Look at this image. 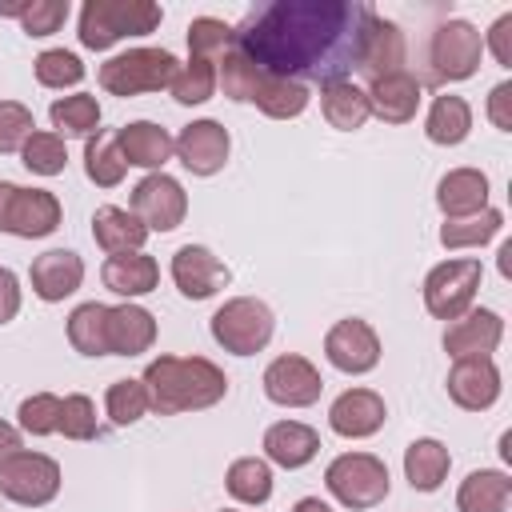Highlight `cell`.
I'll list each match as a JSON object with an SVG mask.
<instances>
[{"mask_svg":"<svg viewBox=\"0 0 512 512\" xmlns=\"http://www.w3.org/2000/svg\"><path fill=\"white\" fill-rule=\"evenodd\" d=\"M264 116L272 120H296L304 108H308V88L296 84V80H280V76H264L260 88H256V100H252Z\"/></svg>","mask_w":512,"mask_h":512,"instance_id":"8d00e7d4","label":"cell"},{"mask_svg":"<svg viewBox=\"0 0 512 512\" xmlns=\"http://www.w3.org/2000/svg\"><path fill=\"white\" fill-rule=\"evenodd\" d=\"M480 260L472 256H452L444 264H436L428 276H424V308L436 316V320H456L472 308L476 292H480Z\"/></svg>","mask_w":512,"mask_h":512,"instance_id":"ba28073f","label":"cell"},{"mask_svg":"<svg viewBox=\"0 0 512 512\" xmlns=\"http://www.w3.org/2000/svg\"><path fill=\"white\" fill-rule=\"evenodd\" d=\"M324 488L352 512H368L388 500V464L372 452H344L324 468Z\"/></svg>","mask_w":512,"mask_h":512,"instance_id":"5b68a950","label":"cell"},{"mask_svg":"<svg viewBox=\"0 0 512 512\" xmlns=\"http://www.w3.org/2000/svg\"><path fill=\"white\" fill-rule=\"evenodd\" d=\"M84 172L96 188H116L128 172V160L116 144V132H92L84 140Z\"/></svg>","mask_w":512,"mask_h":512,"instance_id":"1f68e13d","label":"cell"},{"mask_svg":"<svg viewBox=\"0 0 512 512\" xmlns=\"http://www.w3.org/2000/svg\"><path fill=\"white\" fill-rule=\"evenodd\" d=\"M320 112H324V120H328L332 128H340V132H356V128H364V120L372 116L368 92H364L356 80H332V84H324V88H320Z\"/></svg>","mask_w":512,"mask_h":512,"instance_id":"83f0119b","label":"cell"},{"mask_svg":"<svg viewBox=\"0 0 512 512\" xmlns=\"http://www.w3.org/2000/svg\"><path fill=\"white\" fill-rule=\"evenodd\" d=\"M276 316L256 296H232L212 312V340L232 356H256L268 348Z\"/></svg>","mask_w":512,"mask_h":512,"instance_id":"8992f818","label":"cell"},{"mask_svg":"<svg viewBox=\"0 0 512 512\" xmlns=\"http://www.w3.org/2000/svg\"><path fill=\"white\" fill-rule=\"evenodd\" d=\"M224 488L240 504H268V496H272V468H268V460H260V456L232 460L228 476H224Z\"/></svg>","mask_w":512,"mask_h":512,"instance_id":"e575fe53","label":"cell"},{"mask_svg":"<svg viewBox=\"0 0 512 512\" xmlns=\"http://www.w3.org/2000/svg\"><path fill=\"white\" fill-rule=\"evenodd\" d=\"M500 340H504V320L492 308H468L464 316L448 320V328H444V352L452 360L492 356Z\"/></svg>","mask_w":512,"mask_h":512,"instance_id":"2e32d148","label":"cell"},{"mask_svg":"<svg viewBox=\"0 0 512 512\" xmlns=\"http://www.w3.org/2000/svg\"><path fill=\"white\" fill-rule=\"evenodd\" d=\"M172 280H176L180 296H188V300H208V296H216L220 288H228L232 272H228V264H224L212 248H204V244H180V248L172 252Z\"/></svg>","mask_w":512,"mask_h":512,"instance_id":"5bb4252c","label":"cell"},{"mask_svg":"<svg viewBox=\"0 0 512 512\" xmlns=\"http://www.w3.org/2000/svg\"><path fill=\"white\" fill-rule=\"evenodd\" d=\"M320 452V436L316 428L300 424V420H276L268 432H264V456L288 472L312 464V456Z\"/></svg>","mask_w":512,"mask_h":512,"instance_id":"d4e9b609","label":"cell"},{"mask_svg":"<svg viewBox=\"0 0 512 512\" xmlns=\"http://www.w3.org/2000/svg\"><path fill=\"white\" fill-rule=\"evenodd\" d=\"M60 200L48 188H20L12 180H0V232H12L20 240H40L60 228Z\"/></svg>","mask_w":512,"mask_h":512,"instance_id":"52a82bcc","label":"cell"},{"mask_svg":"<svg viewBox=\"0 0 512 512\" xmlns=\"http://www.w3.org/2000/svg\"><path fill=\"white\" fill-rule=\"evenodd\" d=\"M224 512H236V508H224Z\"/></svg>","mask_w":512,"mask_h":512,"instance_id":"db71d44e","label":"cell"},{"mask_svg":"<svg viewBox=\"0 0 512 512\" xmlns=\"http://www.w3.org/2000/svg\"><path fill=\"white\" fill-rule=\"evenodd\" d=\"M488 48L500 60V68H512V12H504L492 28H488Z\"/></svg>","mask_w":512,"mask_h":512,"instance_id":"681fc988","label":"cell"},{"mask_svg":"<svg viewBox=\"0 0 512 512\" xmlns=\"http://www.w3.org/2000/svg\"><path fill=\"white\" fill-rule=\"evenodd\" d=\"M60 492V464L44 452H16L0 464V496L24 508H44Z\"/></svg>","mask_w":512,"mask_h":512,"instance_id":"30bf717a","label":"cell"},{"mask_svg":"<svg viewBox=\"0 0 512 512\" xmlns=\"http://www.w3.org/2000/svg\"><path fill=\"white\" fill-rule=\"evenodd\" d=\"M324 356L332 368L348 372V376H364L380 364V336L368 320L360 316H348V320H336L324 336Z\"/></svg>","mask_w":512,"mask_h":512,"instance_id":"7c38bea8","label":"cell"},{"mask_svg":"<svg viewBox=\"0 0 512 512\" xmlns=\"http://www.w3.org/2000/svg\"><path fill=\"white\" fill-rule=\"evenodd\" d=\"M68 344L80 356H108V304H80L68 316Z\"/></svg>","mask_w":512,"mask_h":512,"instance_id":"d6a6232c","label":"cell"},{"mask_svg":"<svg viewBox=\"0 0 512 512\" xmlns=\"http://www.w3.org/2000/svg\"><path fill=\"white\" fill-rule=\"evenodd\" d=\"M60 404H64V400L52 396V392H36V396L20 400V408H16L20 428L32 432V436H52V432H60Z\"/></svg>","mask_w":512,"mask_h":512,"instance_id":"ee69618b","label":"cell"},{"mask_svg":"<svg viewBox=\"0 0 512 512\" xmlns=\"http://www.w3.org/2000/svg\"><path fill=\"white\" fill-rule=\"evenodd\" d=\"M480 56H484V36L476 32V24H468V20L436 24V32L428 40L432 80H468V76H476Z\"/></svg>","mask_w":512,"mask_h":512,"instance_id":"9c48e42d","label":"cell"},{"mask_svg":"<svg viewBox=\"0 0 512 512\" xmlns=\"http://www.w3.org/2000/svg\"><path fill=\"white\" fill-rule=\"evenodd\" d=\"M48 120H52V128H56L60 140H64V136H84V140H88L92 132H100V104H96V96H88V92L60 96V100H52Z\"/></svg>","mask_w":512,"mask_h":512,"instance_id":"836d02e7","label":"cell"},{"mask_svg":"<svg viewBox=\"0 0 512 512\" xmlns=\"http://www.w3.org/2000/svg\"><path fill=\"white\" fill-rule=\"evenodd\" d=\"M368 108L384 120V124H408L420 108V80L412 72H392L372 80L368 88Z\"/></svg>","mask_w":512,"mask_h":512,"instance_id":"603a6c76","label":"cell"},{"mask_svg":"<svg viewBox=\"0 0 512 512\" xmlns=\"http://www.w3.org/2000/svg\"><path fill=\"white\" fill-rule=\"evenodd\" d=\"M156 344V316L140 304L108 308V356H140Z\"/></svg>","mask_w":512,"mask_h":512,"instance_id":"7402d4cb","label":"cell"},{"mask_svg":"<svg viewBox=\"0 0 512 512\" xmlns=\"http://www.w3.org/2000/svg\"><path fill=\"white\" fill-rule=\"evenodd\" d=\"M372 20L376 12L364 0H272L232 28V44L264 76L324 88L360 72Z\"/></svg>","mask_w":512,"mask_h":512,"instance_id":"6da1fadb","label":"cell"},{"mask_svg":"<svg viewBox=\"0 0 512 512\" xmlns=\"http://www.w3.org/2000/svg\"><path fill=\"white\" fill-rule=\"evenodd\" d=\"M176 144V156L180 164L192 172V176H216L228 160V128L220 120H192L180 128V136L172 140Z\"/></svg>","mask_w":512,"mask_h":512,"instance_id":"9a60e30c","label":"cell"},{"mask_svg":"<svg viewBox=\"0 0 512 512\" xmlns=\"http://www.w3.org/2000/svg\"><path fill=\"white\" fill-rule=\"evenodd\" d=\"M16 452H24V448H20V432L0 420V464H8Z\"/></svg>","mask_w":512,"mask_h":512,"instance_id":"816d5d0a","label":"cell"},{"mask_svg":"<svg viewBox=\"0 0 512 512\" xmlns=\"http://www.w3.org/2000/svg\"><path fill=\"white\" fill-rule=\"evenodd\" d=\"M164 20L160 4L152 0H88L80 8V44L92 52L112 48L124 36H148Z\"/></svg>","mask_w":512,"mask_h":512,"instance_id":"3957f363","label":"cell"},{"mask_svg":"<svg viewBox=\"0 0 512 512\" xmlns=\"http://www.w3.org/2000/svg\"><path fill=\"white\" fill-rule=\"evenodd\" d=\"M508 500H512V480H508V472H496V468L468 472L456 492L460 512H504Z\"/></svg>","mask_w":512,"mask_h":512,"instance_id":"f1b7e54d","label":"cell"},{"mask_svg":"<svg viewBox=\"0 0 512 512\" xmlns=\"http://www.w3.org/2000/svg\"><path fill=\"white\" fill-rule=\"evenodd\" d=\"M400 64H404V32L392 20L376 16L372 32H368V44H364V56H360V76H368V84H372L380 76L404 72Z\"/></svg>","mask_w":512,"mask_h":512,"instance_id":"4316f807","label":"cell"},{"mask_svg":"<svg viewBox=\"0 0 512 512\" xmlns=\"http://www.w3.org/2000/svg\"><path fill=\"white\" fill-rule=\"evenodd\" d=\"M320 392H324V380L316 364L296 352H284L264 368V396L280 408H308L320 400Z\"/></svg>","mask_w":512,"mask_h":512,"instance_id":"4fadbf2b","label":"cell"},{"mask_svg":"<svg viewBox=\"0 0 512 512\" xmlns=\"http://www.w3.org/2000/svg\"><path fill=\"white\" fill-rule=\"evenodd\" d=\"M180 72V60L168 48H128L112 60L100 64V88L108 96H140V92H160L172 84Z\"/></svg>","mask_w":512,"mask_h":512,"instance_id":"277c9868","label":"cell"},{"mask_svg":"<svg viewBox=\"0 0 512 512\" xmlns=\"http://www.w3.org/2000/svg\"><path fill=\"white\" fill-rule=\"evenodd\" d=\"M260 80H264V72H260L236 44H232V48L220 56V64H216V88H224V96L236 100V104H252Z\"/></svg>","mask_w":512,"mask_h":512,"instance_id":"d590c367","label":"cell"},{"mask_svg":"<svg viewBox=\"0 0 512 512\" xmlns=\"http://www.w3.org/2000/svg\"><path fill=\"white\" fill-rule=\"evenodd\" d=\"M140 380L148 392V408H156L160 416L200 412L228 396L224 368H216L204 356H156Z\"/></svg>","mask_w":512,"mask_h":512,"instance_id":"7a4b0ae2","label":"cell"},{"mask_svg":"<svg viewBox=\"0 0 512 512\" xmlns=\"http://www.w3.org/2000/svg\"><path fill=\"white\" fill-rule=\"evenodd\" d=\"M104 408H108V420L116 428H128L136 424L144 412H148V392H144V380H112L108 384V396H104Z\"/></svg>","mask_w":512,"mask_h":512,"instance_id":"60d3db41","label":"cell"},{"mask_svg":"<svg viewBox=\"0 0 512 512\" xmlns=\"http://www.w3.org/2000/svg\"><path fill=\"white\" fill-rule=\"evenodd\" d=\"M500 228H504V212H500V208H484V212L464 216V220H444L440 244H444V248H480V244H488Z\"/></svg>","mask_w":512,"mask_h":512,"instance_id":"74e56055","label":"cell"},{"mask_svg":"<svg viewBox=\"0 0 512 512\" xmlns=\"http://www.w3.org/2000/svg\"><path fill=\"white\" fill-rule=\"evenodd\" d=\"M436 204L444 220H464L488 208V176L480 168H452L436 184Z\"/></svg>","mask_w":512,"mask_h":512,"instance_id":"ffe728a7","label":"cell"},{"mask_svg":"<svg viewBox=\"0 0 512 512\" xmlns=\"http://www.w3.org/2000/svg\"><path fill=\"white\" fill-rule=\"evenodd\" d=\"M20 312V280L12 268L0 264V324H8Z\"/></svg>","mask_w":512,"mask_h":512,"instance_id":"f907efd6","label":"cell"},{"mask_svg":"<svg viewBox=\"0 0 512 512\" xmlns=\"http://www.w3.org/2000/svg\"><path fill=\"white\" fill-rule=\"evenodd\" d=\"M28 280H32V292L44 304H60L64 296H72L84 284V260L72 248H48L32 260Z\"/></svg>","mask_w":512,"mask_h":512,"instance_id":"d6986e66","label":"cell"},{"mask_svg":"<svg viewBox=\"0 0 512 512\" xmlns=\"http://www.w3.org/2000/svg\"><path fill=\"white\" fill-rule=\"evenodd\" d=\"M388 420V408H384V396L372 392V388H348L332 400L328 408V424L336 436L344 440H364V436H376Z\"/></svg>","mask_w":512,"mask_h":512,"instance_id":"e0dca14e","label":"cell"},{"mask_svg":"<svg viewBox=\"0 0 512 512\" xmlns=\"http://www.w3.org/2000/svg\"><path fill=\"white\" fill-rule=\"evenodd\" d=\"M68 20V0H28L20 12V28L28 36H52Z\"/></svg>","mask_w":512,"mask_h":512,"instance_id":"7dc6e473","label":"cell"},{"mask_svg":"<svg viewBox=\"0 0 512 512\" xmlns=\"http://www.w3.org/2000/svg\"><path fill=\"white\" fill-rule=\"evenodd\" d=\"M36 132V120H32V108L20 104V100H0V156L8 152H20L24 140Z\"/></svg>","mask_w":512,"mask_h":512,"instance_id":"f6af8a7d","label":"cell"},{"mask_svg":"<svg viewBox=\"0 0 512 512\" xmlns=\"http://www.w3.org/2000/svg\"><path fill=\"white\" fill-rule=\"evenodd\" d=\"M232 48V24L216 20V16H196L188 24V56L192 60H208L220 64V56Z\"/></svg>","mask_w":512,"mask_h":512,"instance_id":"f35d334b","label":"cell"},{"mask_svg":"<svg viewBox=\"0 0 512 512\" xmlns=\"http://www.w3.org/2000/svg\"><path fill=\"white\" fill-rule=\"evenodd\" d=\"M100 280H104L108 292H116L124 300H136V296H148L160 284V264L148 252H120V256L104 260Z\"/></svg>","mask_w":512,"mask_h":512,"instance_id":"cb8c5ba5","label":"cell"},{"mask_svg":"<svg viewBox=\"0 0 512 512\" xmlns=\"http://www.w3.org/2000/svg\"><path fill=\"white\" fill-rule=\"evenodd\" d=\"M488 120L500 132H512V80H500L488 96Z\"/></svg>","mask_w":512,"mask_h":512,"instance_id":"c3c4849f","label":"cell"},{"mask_svg":"<svg viewBox=\"0 0 512 512\" xmlns=\"http://www.w3.org/2000/svg\"><path fill=\"white\" fill-rule=\"evenodd\" d=\"M60 432L68 436V440H96V404L84 396V392H72V396H64V404H60Z\"/></svg>","mask_w":512,"mask_h":512,"instance_id":"bcb514c9","label":"cell"},{"mask_svg":"<svg viewBox=\"0 0 512 512\" xmlns=\"http://www.w3.org/2000/svg\"><path fill=\"white\" fill-rule=\"evenodd\" d=\"M448 396L452 404H460L464 412H484L500 400V368L492 364V356H468L456 360L448 372Z\"/></svg>","mask_w":512,"mask_h":512,"instance_id":"ac0fdd59","label":"cell"},{"mask_svg":"<svg viewBox=\"0 0 512 512\" xmlns=\"http://www.w3.org/2000/svg\"><path fill=\"white\" fill-rule=\"evenodd\" d=\"M424 132L432 144L440 148H452V144H464L468 132H472V108L464 96H436L432 108H428V120H424Z\"/></svg>","mask_w":512,"mask_h":512,"instance_id":"4dcf8cb0","label":"cell"},{"mask_svg":"<svg viewBox=\"0 0 512 512\" xmlns=\"http://www.w3.org/2000/svg\"><path fill=\"white\" fill-rule=\"evenodd\" d=\"M116 144H120L124 160L136 164V168H144V172H164V164H168L172 152H176L168 128H160V124H152V120H132V124H124V128L116 132Z\"/></svg>","mask_w":512,"mask_h":512,"instance_id":"44dd1931","label":"cell"},{"mask_svg":"<svg viewBox=\"0 0 512 512\" xmlns=\"http://www.w3.org/2000/svg\"><path fill=\"white\" fill-rule=\"evenodd\" d=\"M448 464H452L448 448L440 440H432V436H420V440H412L404 448V476H408V484L416 492H436L444 484V476H448Z\"/></svg>","mask_w":512,"mask_h":512,"instance_id":"f546056e","label":"cell"},{"mask_svg":"<svg viewBox=\"0 0 512 512\" xmlns=\"http://www.w3.org/2000/svg\"><path fill=\"white\" fill-rule=\"evenodd\" d=\"M92 240H96L108 256L140 252V248H144V240H148V228H144L128 208L100 204V208L92 212Z\"/></svg>","mask_w":512,"mask_h":512,"instance_id":"484cf974","label":"cell"},{"mask_svg":"<svg viewBox=\"0 0 512 512\" xmlns=\"http://www.w3.org/2000/svg\"><path fill=\"white\" fill-rule=\"evenodd\" d=\"M168 88H172V100L176 104H204L216 92V64L188 56V64H180V72L172 76Z\"/></svg>","mask_w":512,"mask_h":512,"instance_id":"ab89813d","label":"cell"},{"mask_svg":"<svg viewBox=\"0 0 512 512\" xmlns=\"http://www.w3.org/2000/svg\"><path fill=\"white\" fill-rule=\"evenodd\" d=\"M148 232H172L184 224L188 216V196L184 184L168 172H148L136 188H132V208H128Z\"/></svg>","mask_w":512,"mask_h":512,"instance_id":"8fae6325","label":"cell"},{"mask_svg":"<svg viewBox=\"0 0 512 512\" xmlns=\"http://www.w3.org/2000/svg\"><path fill=\"white\" fill-rule=\"evenodd\" d=\"M32 68H36V80H40L44 88H76V84L84 80V64H80V56L68 52V48H48V52H40Z\"/></svg>","mask_w":512,"mask_h":512,"instance_id":"7bdbcfd3","label":"cell"},{"mask_svg":"<svg viewBox=\"0 0 512 512\" xmlns=\"http://www.w3.org/2000/svg\"><path fill=\"white\" fill-rule=\"evenodd\" d=\"M20 156H24V168L36 176H60L68 164V148L56 132H32L20 148Z\"/></svg>","mask_w":512,"mask_h":512,"instance_id":"b9f144b4","label":"cell"},{"mask_svg":"<svg viewBox=\"0 0 512 512\" xmlns=\"http://www.w3.org/2000/svg\"><path fill=\"white\" fill-rule=\"evenodd\" d=\"M292 512H332V508H328L320 496H304V500L292 504Z\"/></svg>","mask_w":512,"mask_h":512,"instance_id":"f5cc1de1","label":"cell"}]
</instances>
